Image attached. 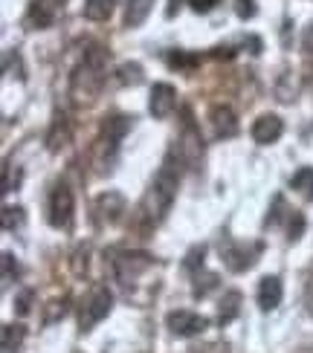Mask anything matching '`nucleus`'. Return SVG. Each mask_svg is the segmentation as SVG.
<instances>
[{"label":"nucleus","instance_id":"obj_1","mask_svg":"<svg viewBox=\"0 0 313 353\" xmlns=\"http://www.w3.org/2000/svg\"><path fill=\"white\" fill-rule=\"evenodd\" d=\"M177 183H180V171H177L174 159L169 157L162 168L157 171L151 188H148V194L142 200V214L148 217V223H160L162 217L169 214L171 203H174V194H177Z\"/></svg>","mask_w":313,"mask_h":353},{"label":"nucleus","instance_id":"obj_2","mask_svg":"<svg viewBox=\"0 0 313 353\" xmlns=\"http://www.w3.org/2000/svg\"><path fill=\"white\" fill-rule=\"evenodd\" d=\"M104 61H108V52L102 47H93L84 55V61L79 64L76 76H73V93L79 99H93L102 84H104Z\"/></svg>","mask_w":313,"mask_h":353},{"label":"nucleus","instance_id":"obj_3","mask_svg":"<svg viewBox=\"0 0 313 353\" xmlns=\"http://www.w3.org/2000/svg\"><path fill=\"white\" fill-rule=\"evenodd\" d=\"M111 307H113V296H111V290L108 287H96L91 296L84 299L82 304V313H79V327L87 333V330H93L102 319H108L111 313Z\"/></svg>","mask_w":313,"mask_h":353},{"label":"nucleus","instance_id":"obj_4","mask_svg":"<svg viewBox=\"0 0 313 353\" xmlns=\"http://www.w3.org/2000/svg\"><path fill=\"white\" fill-rule=\"evenodd\" d=\"M73 191L64 185V183H58L55 191H53V197H50V223L55 229H70L73 223Z\"/></svg>","mask_w":313,"mask_h":353},{"label":"nucleus","instance_id":"obj_5","mask_svg":"<svg viewBox=\"0 0 313 353\" xmlns=\"http://www.w3.org/2000/svg\"><path fill=\"white\" fill-rule=\"evenodd\" d=\"M166 325L174 336H183V339H189V336H198L209 327V319L206 316H198V313H189V310H174L166 316Z\"/></svg>","mask_w":313,"mask_h":353},{"label":"nucleus","instance_id":"obj_6","mask_svg":"<svg viewBox=\"0 0 313 353\" xmlns=\"http://www.w3.org/2000/svg\"><path fill=\"white\" fill-rule=\"evenodd\" d=\"M111 263H113V272H116L119 281L128 284L131 278H137V275L148 267V263H151V258L140 255V252H113Z\"/></svg>","mask_w":313,"mask_h":353},{"label":"nucleus","instance_id":"obj_7","mask_svg":"<svg viewBox=\"0 0 313 353\" xmlns=\"http://www.w3.org/2000/svg\"><path fill=\"white\" fill-rule=\"evenodd\" d=\"M67 0H32V6H29V23L35 29H47L55 23V18L61 14Z\"/></svg>","mask_w":313,"mask_h":353},{"label":"nucleus","instance_id":"obj_8","mask_svg":"<svg viewBox=\"0 0 313 353\" xmlns=\"http://www.w3.org/2000/svg\"><path fill=\"white\" fill-rule=\"evenodd\" d=\"M258 252H261V243L249 246V249H247V243H232L229 249H223V261H227V267L232 272H244V270H249L252 263H256Z\"/></svg>","mask_w":313,"mask_h":353},{"label":"nucleus","instance_id":"obj_9","mask_svg":"<svg viewBox=\"0 0 313 353\" xmlns=\"http://www.w3.org/2000/svg\"><path fill=\"white\" fill-rule=\"evenodd\" d=\"M174 105H177V90H174V87L171 84H154L151 101H148L154 119H166V116H171Z\"/></svg>","mask_w":313,"mask_h":353},{"label":"nucleus","instance_id":"obj_10","mask_svg":"<svg viewBox=\"0 0 313 353\" xmlns=\"http://www.w3.org/2000/svg\"><path fill=\"white\" fill-rule=\"evenodd\" d=\"M281 134H285V122L273 113L261 116V119H256V125H252V139H256L258 145H273Z\"/></svg>","mask_w":313,"mask_h":353},{"label":"nucleus","instance_id":"obj_11","mask_svg":"<svg viewBox=\"0 0 313 353\" xmlns=\"http://www.w3.org/2000/svg\"><path fill=\"white\" fill-rule=\"evenodd\" d=\"M281 296H285V287H281V278L278 275L261 278V284H258V307H261L264 313L276 310V307L281 304Z\"/></svg>","mask_w":313,"mask_h":353},{"label":"nucleus","instance_id":"obj_12","mask_svg":"<svg viewBox=\"0 0 313 353\" xmlns=\"http://www.w3.org/2000/svg\"><path fill=\"white\" fill-rule=\"evenodd\" d=\"M212 125H215V134L218 137H235L238 134V122H235V113L227 105H218L212 110Z\"/></svg>","mask_w":313,"mask_h":353},{"label":"nucleus","instance_id":"obj_13","mask_svg":"<svg viewBox=\"0 0 313 353\" xmlns=\"http://www.w3.org/2000/svg\"><path fill=\"white\" fill-rule=\"evenodd\" d=\"M99 212H102V220H108V223H116L119 214L125 212L122 194H116V191H108V194H102V197H99Z\"/></svg>","mask_w":313,"mask_h":353},{"label":"nucleus","instance_id":"obj_14","mask_svg":"<svg viewBox=\"0 0 313 353\" xmlns=\"http://www.w3.org/2000/svg\"><path fill=\"white\" fill-rule=\"evenodd\" d=\"M154 9V0H128V9H125V26H140L145 18H148V12Z\"/></svg>","mask_w":313,"mask_h":353},{"label":"nucleus","instance_id":"obj_15","mask_svg":"<svg viewBox=\"0 0 313 353\" xmlns=\"http://www.w3.org/2000/svg\"><path fill=\"white\" fill-rule=\"evenodd\" d=\"M111 12H113V0H84L87 21H108Z\"/></svg>","mask_w":313,"mask_h":353},{"label":"nucleus","instance_id":"obj_16","mask_svg":"<svg viewBox=\"0 0 313 353\" xmlns=\"http://www.w3.org/2000/svg\"><path fill=\"white\" fill-rule=\"evenodd\" d=\"M290 185L299 188L307 200H313V168H299L290 176Z\"/></svg>","mask_w":313,"mask_h":353},{"label":"nucleus","instance_id":"obj_17","mask_svg":"<svg viewBox=\"0 0 313 353\" xmlns=\"http://www.w3.org/2000/svg\"><path fill=\"white\" fill-rule=\"evenodd\" d=\"M238 304H241V292H227L220 301V325H227V321H232L238 316Z\"/></svg>","mask_w":313,"mask_h":353},{"label":"nucleus","instance_id":"obj_18","mask_svg":"<svg viewBox=\"0 0 313 353\" xmlns=\"http://www.w3.org/2000/svg\"><path fill=\"white\" fill-rule=\"evenodd\" d=\"M23 327L21 325H6L3 327V353H12V345L18 347L21 345V339H23Z\"/></svg>","mask_w":313,"mask_h":353},{"label":"nucleus","instance_id":"obj_19","mask_svg":"<svg viewBox=\"0 0 313 353\" xmlns=\"http://www.w3.org/2000/svg\"><path fill=\"white\" fill-rule=\"evenodd\" d=\"M305 232V214L302 212H290V226H287V238L290 241H299Z\"/></svg>","mask_w":313,"mask_h":353},{"label":"nucleus","instance_id":"obj_20","mask_svg":"<svg viewBox=\"0 0 313 353\" xmlns=\"http://www.w3.org/2000/svg\"><path fill=\"white\" fill-rule=\"evenodd\" d=\"M203 255H206V246H195V249H191V252L186 255L183 267H186L189 272H198V267H203Z\"/></svg>","mask_w":313,"mask_h":353},{"label":"nucleus","instance_id":"obj_21","mask_svg":"<svg viewBox=\"0 0 313 353\" xmlns=\"http://www.w3.org/2000/svg\"><path fill=\"white\" fill-rule=\"evenodd\" d=\"M119 79H122L125 84L131 81V84H140L142 81V67L140 64H125L122 70H119Z\"/></svg>","mask_w":313,"mask_h":353},{"label":"nucleus","instance_id":"obj_22","mask_svg":"<svg viewBox=\"0 0 313 353\" xmlns=\"http://www.w3.org/2000/svg\"><path fill=\"white\" fill-rule=\"evenodd\" d=\"M238 14H241V18L247 21V18H252V14H256V3H252V0H238Z\"/></svg>","mask_w":313,"mask_h":353},{"label":"nucleus","instance_id":"obj_23","mask_svg":"<svg viewBox=\"0 0 313 353\" xmlns=\"http://www.w3.org/2000/svg\"><path fill=\"white\" fill-rule=\"evenodd\" d=\"M29 301H32V290H23L18 296V316H26L29 313Z\"/></svg>","mask_w":313,"mask_h":353},{"label":"nucleus","instance_id":"obj_24","mask_svg":"<svg viewBox=\"0 0 313 353\" xmlns=\"http://www.w3.org/2000/svg\"><path fill=\"white\" fill-rule=\"evenodd\" d=\"M189 3H191V9H195V12H212L220 0H189Z\"/></svg>","mask_w":313,"mask_h":353},{"label":"nucleus","instance_id":"obj_25","mask_svg":"<svg viewBox=\"0 0 313 353\" xmlns=\"http://www.w3.org/2000/svg\"><path fill=\"white\" fill-rule=\"evenodd\" d=\"M302 47H305V52H313V26L305 29V43Z\"/></svg>","mask_w":313,"mask_h":353},{"label":"nucleus","instance_id":"obj_26","mask_svg":"<svg viewBox=\"0 0 313 353\" xmlns=\"http://www.w3.org/2000/svg\"><path fill=\"white\" fill-rule=\"evenodd\" d=\"M180 3H183V0H169V18H174V12L180 9Z\"/></svg>","mask_w":313,"mask_h":353}]
</instances>
